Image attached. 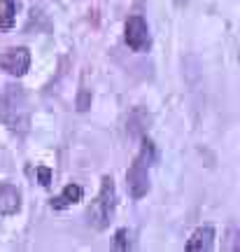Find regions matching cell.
<instances>
[{"label": "cell", "mask_w": 240, "mask_h": 252, "mask_svg": "<svg viewBox=\"0 0 240 252\" xmlns=\"http://www.w3.org/2000/svg\"><path fill=\"white\" fill-rule=\"evenodd\" d=\"M214 245V229L212 226H198L191 238L187 241L189 252H210Z\"/></svg>", "instance_id": "cell-7"}, {"label": "cell", "mask_w": 240, "mask_h": 252, "mask_svg": "<svg viewBox=\"0 0 240 252\" xmlns=\"http://www.w3.org/2000/svg\"><path fill=\"white\" fill-rule=\"evenodd\" d=\"M154 143L145 138L143 150L135 157V161L131 163V168L126 173V187L131 191L133 198H143L150 191V163L154 161Z\"/></svg>", "instance_id": "cell-2"}, {"label": "cell", "mask_w": 240, "mask_h": 252, "mask_svg": "<svg viewBox=\"0 0 240 252\" xmlns=\"http://www.w3.org/2000/svg\"><path fill=\"white\" fill-rule=\"evenodd\" d=\"M2 2V12H0V31H9L14 26L17 19V0H0Z\"/></svg>", "instance_id": "cell-9"}, {"label": "cell", "mask_w": 240, "mask_h": 252, "mask_svg": "<svg viewBox=\"0 0 240 252\" xmlns=\"http://www.w3.org/2000/svg\"><path fill=\"white\" fill-rule=\"evenodd\" d=\"M82 196H84V189H82L80 185H75V182H72V185H68V187L63 189L56 198H52V208L54 210L70 208V206H75V203H80Z\"/></svg>", "instance_id": "cell-8"}, {"label": "cell", "mask_w": 240, "mask_h": 252, "mask_svg": "<svg viewBox=\"0 0 240 252\" xmlns=\"http://www.w3.org/2000/svg\"><path fill=\"white\" fill-rule=\"evenodd\" d=\"M21 208V194L12 182L0 185V213L2 215H17Z\"/></svg>", "instance_id": "cell-6"}, {"label": "cell", "mask_w": 240, "mask_h": 252, "mask_svg": "<svg viewBox=\"0 0 240 252\" xmlns=\"http://www.w3.org/2000/svg\"><path fill=\"white\" fill-rule=\"evenodd\" d=\"M0 122L19 133L28 131L30 115H28V103L21 87H5L2 89V94H0Z\"/></svg>", "instance_id": "cell-1"}, {"label": "cell", "mask_w": 240, "mask_h": 252, "mask_svg": "<svg viewBox=\"0 0 240 252\" xmlns=\"http://www.w3.org/2000/svg\"><path fill=\"white\" fill-rule=\"evenodd\" d=\"M37 178H40V185L42 187H49V182H52V171L49 168H45V166H40V168H35Z\"/></svg>", "instance_id": "cell-11"}, {"label": "cell", "mask_w": 240, "mask_h": 252, "mask_svg": "<svg viewBox=\"0 0 240 252\" xmlns=\"http://www.w3.org/2000/svg\"><path fill=\"white\" fill-rule=\"evenodd\" d=\"M117 208V189H115V180L105 175L103 178V185H100V191H98L96 201L91 203L89 208V222L91 226L96 229H105L110 224V220L115 215Z\"/></svg>", "instance_id": "cell-3"}, {"label": "cell", "mask_w": 240, "mask_h": 252, "mask_svg": "<svg viewBox=\"0 0 240 252\" xmlns=\"http://www.w3.org/2000/svg\"><path fill=\"white\" fill-rule=\"evenodd\" d=\"M126 236H128L126 229H119V231H117V236H115V248L117 250H128V238H126Z\"/></svg>", "instance_id": "cell-10"}, {"label": "cell", "mask_w": 240, "mask_h": 252, "mask_svg": "<svg viewBox=\"0 0 240 252\" xmlns=\"http://www.w3.org/2000/svg\"><path fill=\"white\" fill-rule=\"evenodd\" d=\"M28 65H30V52L26 47H17V49H7L5 54H0V68L14 77L26 75Z\"/></svg>", "instance_id": "cell-5"}, {"label": "cell", "mask_w": 240, "mask_h": 252, "mask_svg": "<svg viewBox=\"0 0 240 252\" xmlns=\"http://www.w3.org/2000/svg\"><path fill=\"white\" fill-rule=\"evenodd\" d=\"M124 37H126V45L131 47L133 52H147L151 42L147 21L140 14L128 17V21H126V26H124Z\"/></svg>", "instance_id": "cell-4"}]
</instances>
